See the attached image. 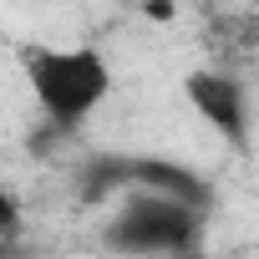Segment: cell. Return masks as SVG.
I'll use <instances>...</instances> for the list:
<instances>
[{
	"instance_id": "3",
	"label": "cell",
	"mask_w": 259,
	"mask_h": 259,
	"mask_svg": "<svg viewBox=\"0 0 259 259\" xmlns=\"http://www.w3.org/2000/svg\"><path fill=\"white\" fill-rule=\"evenodd\" d=\"M127 188L138 193H163V198H178V203H193L208 213L213 203V183L173 158H153V153H97L81 173V193L87 198H117Z\"/></svg>"
},
{
	"instance_id": "6",
	"label": "cell",
	"mask_w": 259,
	"mask_h": 259,
	"mask_svg": "<svg viewBox=\"0 0 259 259\" xmlns=\"http://www.w3.org/2000/svg\"><path fill=\"white\" fill-rule=\"evenodd\" d=\"M178 259H198V249H193V254H178Z\"/></svg>"
},
{
	"instance_id": "5",
	"label": "cell",
	"mask_w": 259,
	"mask_h": 259,
	"mask_svg": "<svg viewBox=\"0 0 259 259\" xmlns=\"http://www.w3.org/2000/svg\"><path fill=\"white\" fill-rule=\"evenodd\" d=\"M16 234H21V203L0 193V239H16Z\"/></svg>"
},
{
	"instance_id": "2",
	"label": "cell",
	"mask_w": 259,
	"mask_h": 259,
	"mask_svg": "<svg viewBox=\"0 0 259 259\" xmlns=\"http://www.w3.org/2000/svg\"><path fill=\"white\" fill-rule=\"evenodd\" d=\"M203 219L208 213L193 203L127 188V193H117V208L102 224V244L112 254H127V259H178V254L198 249Z\"/></svg>"
},
{
	"instance_id": "1",
	"label": "cell",
	"mask_w": 259,
	"mask_h": 259,
	"mask_svg": "<svg viewBox=\"0 0 259 259\" xmlns=\"http://www.w3.org/2000/svg\"><path fill=\"white\" fill-rule=\"evenodd\" d=\"M21 71H26V87L56 138L76 133L112 97V61L97 46H26Z\"/></svg>"
},
{
	"instance_id": "4",
	"label": "cell",
	"mask_w": 259,
	"mask_h": 259,
	"mask_svg": "<svg viewBox=\"0 0 259 259\" xmlns=\"http://www.w3.org/2000/svg\"><path fill=\"white\" fill-rule=\"evenodd\" d=\"M183 102L234 153H249V143H254V107H249L244 76H234L229 66H198V71L183 76Z\"/></svg>"
}]
</instances>
